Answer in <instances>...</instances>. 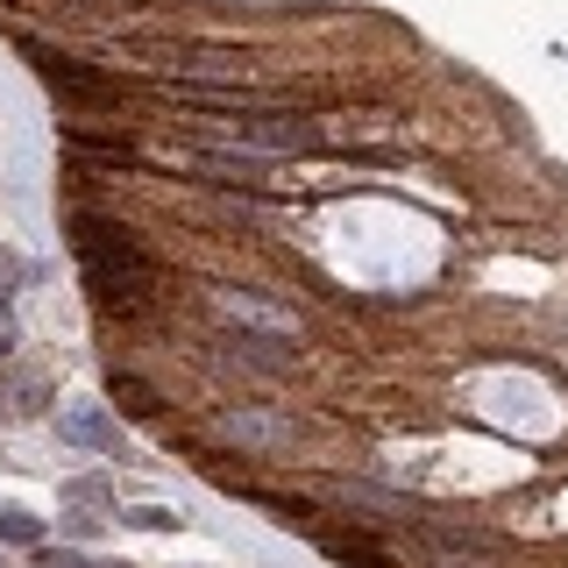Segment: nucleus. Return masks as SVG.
<instances>
[{
	"label": "nucleus",
	"instance_id": "nucleus-1",
	"mask_svg": "<svg viewBox=\"0 0 568 568\" xmlns=\"http://www.w3.org/2000/svg\"><path fill=\"white\" fill-rule=\"evenodd\" d=\"M71 249H79V263H86V284H93V298H100V306H114V313H136L143 298H149V284H157V263H149V249L122 228V220L71 214Z\"/></svg>",
	"mask_w": 568,
	"mask_h": 568
},
{
	"label": "nucleus",
	"instance_id": "nucleus-2",
	"mask_svg": "<svg viewBox=\"0 0 568 568\" xmlns=\"http://www.w3.org/2000/svg\"><path fill=\"white\" fill-rule=\"evenodd\" d=\"M220 136H235L249 149H313V143H320V128L298 122V114H228Z\"/></svg>",
	"mask_w": 568,
	"mask_h": 568
},
{
	"label": "nucleus",
	"instance_id": "nucleus-3",
	"mask_svg": "<svg viewBox=\"0 0 568 568\" xmlns=\"http://www.w3.org/2000/svg\"><path fill=\"white\" fill-rule=\"evenodd\" d=\"M29 57H36V71H43V79H50L65 100H86V107H114V93H122L107 71L79 65V57H57V50H29Z\"/></svg>",
	"mask_w": 568,
	"mask_h": 568
},
{
	"label": "nucleus",
	"instance_id": "nucleus-4",
	"mask_svg": "<svg viewBox=\"0 0 568 568\" xmlns=\"http://www.w3.org/2000/svg\"><path fill=\"white\" fill-rule=\"evenodd\" d=\"M313 541H320V555L327 561H341V568H391V555H384V541H370V533H349V526H313Z\"/></svg>",
	"mask_w": 568,
	"mask_h": 568
},
{
	"label": "nucleus",
	"instance_id": "nucleus-5",
	"mask_svg": "<svg viewBox=\"0 0 568 568\" xmlns=\"http://www.w3.org/2000/svg\"><path fill=\"white\" fill-rule=\"evenodd\" d=\"M220 433H228V441H242V447H284V441H292V420H263V412H228V420H220Z\"/></svg>",
	"mask_w": 568,
	"mask_h": 568
},
{
	"label": "nucleus",
	"instance_id": "nucleus-6",
	"mask_svg": "<svg viewBox=\"0 0 568 568\" xmlns=\"http://www.w3.org/2000/svg\"><path fill=\"white\" fill-rule=\"evenodd\" d=\"M65 143L79 149V157H93V163H136V143H128V136H93V128L65 122Z\"/></svg>",
	"mask_w": 568,
	"mask_h": 568
},
{
	"label": "nucleus",
	"instance_id": "nucleus-7",
	"mask_svg": "<svg viewBox=\"0 0 568 568\" xmlns=\"http://www.w3.org/2000/svg\"><path fill=\"white\" fill-rule=\"evenodd\" d=\"M228 355L249 370H284L292 363V341H271V334H228Z\"/></svg>",
	"mask_w": 568,
	"mask_h": 568
},
{
	"label": "nucleus",
	"instance_id": "nucleus-8",
	"mask_svg": "<svg viewBox=\"0 0 568 568\" xmlns=\"http://www.w3.org/2000/svg\"><path fill=\"white\" fill-rule=\"evenodd\" d=\"M65 441H79V447H114V420L107 412H93V406H79V412H65Z\"/></svg>",
	"mask_w": 568,
	"mask_h": 568
},
{
	"label": "nucleus",
	"instance_id": "nucleus-9",
	"mask_svg": "<svg viewBox=\"0 0 568 568\" xmlns=\"http://www.w3.org/2000/svg\"><path fill=\"white\" fill-rule=\"evenodd\" d=\"M200 171H206V178H235V185H257L263 163H257V157H228V149L200 143Z\"/></svg>",
	"mask_w": 568,
	"mask_h": 568
},
{
	"label": "nucleus",
	"instance_id": "nucleus-10",
	"mask_svg": "<svg viewBox=\"0 0 568 568\" xmlns=\"http://www.w3.org/2000/svg\"><path fill=\"white\" fill-rule=\"evenodd\" d=\"M107 398L128 412V420H149V412H157V391H149V384H136V377H114V384H107Z\"/></svg>",
	"mask_w": 568,
	"mask_h": 568
},
{
	"label": "nucleus",
	"instance_id": "nucleus-11",
	"mask_svg": "<svg viewBox=\"0 0 568 568\" xmlns=\"http://www.w3.org/2000/svg\"><path fill=\"white\" fill-rule=\"evenodd\" d=\"M220 298V306H228V313H242V320H263V327H292V313H277V306H263V298H249V292H235V284H228V292H214Z\"/></svg>",
	"mask_w": 568,
	"mask_h": 568
},
{
	"label": "nucleus",
	"instance_id": "nucleus-12",
	"mask_svg": "<svg viewBox=\"0 0 568 568\" xmlns=\"http://www.w3.org/2000/svg\"><path fill=\"white\" fill-rule=\"evenodd\" d=\"M0 541L8 547H43V519L36 512H0Z\"/></svg>",
	"mask_w": 568,
	"mask_h": 568
},
{
	"label": "nucleus",
	"instance_id": "nucleus-13",
	"mask_svg": "<svg viewBox=\"0 0 568 568\" xmlns=\"http://www.w3.org/2000/svg\"><path fill=\"white\" fill-rule=\"evenodd\" d=\"M65 498L71 504H100V498H107V484H100V476H79V484H65Z\"/></svg>",
	"mask_w": 568,
	"mask_h": 568
},
{
	"label": "nucleus",
	"instance_id": "nucleus-14",
	"mask_svg": "<svg viewBox=\"0 0 568 568\" xmlns=\"http://www.w3.org/2000/svg\"><path fill=\"white\" fill-rule=\"evenodd\" d=\"M36 568H93V561H86V555H71V547H43Z\"/></svg>",
	"mask_w": 568,
	"mask_h": 568
},
{
	"label": "nucleus",
	"instance_id": "nucleus-15",
	"mask_svg": "<svg viewBox=\"0 0 568 568\" xmlns=\"http://www.w3.org/2000/svg\"><path fill=\"white\" fill-rule=\"evenodd\" d=\"M14 341H22V334H14V320H8V306H0V355H14Z\"/></svg>",
	"mask_w": 568,
	"mask_h": 568
}]
</instances>
